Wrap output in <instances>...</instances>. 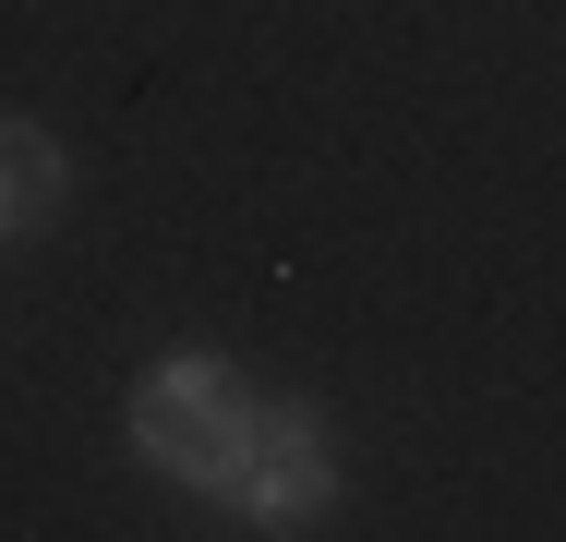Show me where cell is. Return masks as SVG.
Segmentation results:
<instances>
[{
	"label": "cell",
	"instance_id": "cell-1",
	"mask_svg": "<svg viewBox=\"0 0 566 542\" xmlns=\"http://www.w3.org/2000/svg\"><path fill=\"white\" fill-rule=\"evenodd\" d=\"M265 410H277V398H253L218 350H169V362H145V386L120 398V446H133L157 482L229 507L241 470H253V446H265Z\"/></svg>",
	"mask_w": 566,
	"mask_h": 542
},
{
	"label": "cell",
	"instance_id": "cell-2",
	"mask_svg": "<svg viewBox=\"0 0 566 542\" xmlns=\"http://www.w3.org/2000/svg\"><path fill=\"white\" fill-rule=\"evenodd\" d=\"M241 531H326V507H338V446H326V410H302V398H277L265 410V446H253V470H241Z\"/></svg>",
	"mask_w": 566,
	"mask_h": 542
},
{
	"label": "cell",
	"instance_id": "cell-3",
	"mask_svg": "<svg viewBox=\"0 0 566 542\" xmlns=\"http://www.w3.org/2000/svg\"><path fill=\"white\" fill-rule=\"evenodd\" d=\"M73 194V169H61V145L36 133V121H0V253L24 241V229H49V206Z\"/></svg>",
	"mask_w": 566,
	"mask_h": 542
}]
</instances>
